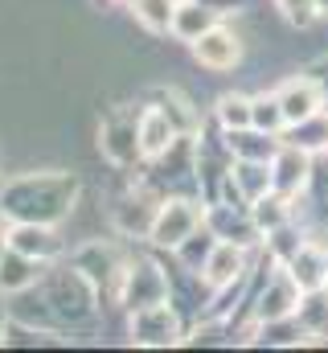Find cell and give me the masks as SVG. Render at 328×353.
Here are the masks:
<instances>
[{"instance_id": "6", "label": "cell", "mask_w": 328, "mask_h": 353, "mask_svg": "<svg viewBox=\"0 0 328 353\" xmlns=\"http://www.w3.org/2000/svg\"><path fill=\"white\" fill-rule=\"evenodd\" d=\"M99 152L111 169L144 165L140 152V107H111L99 123Z\"/></svg>"}, {"instance_id": "15", "label": "cell", "mask_w": 328, "mask_h": 353, "mask_svg": "<svg viewBox=\"0 0 328 353\" xmlns=\"http://www.w3.org/2000/svg\"><path fill=\"white\" fill-rule=\"evenodd\" d=\"M8 247H17L21 255H29L37 263H54L66 251V243L58 239V226H45V222H12Z\"/></svg>"}, {"instance_id": "22", "label": "cell", "mask_w": 328, "mask_h": 353, "mask_svg": "<svg viewBox=\"0 0 328 353\" xmlns=\"http://www.w3.org/2000/svg\"><path fill=\"white\" fill-rule=\"evenodd\" d=\"M296 316H300V325L308 333V345H328V288L304 292Z\"/></svg>"}, {"instance_id": "24", "label": "cell", "mask_w": 328, "mask_h": 353, "mask_svg": "<svg viewBox=\"0 0 328 353\" xmlns=\"http://www.w3.org/2000/svg\"><path fill=\"white\" fill-rule=\"evenodd\" d=\"M209 119L222 128V132H238L250 128V94L246 90H222L209 107Z\"/></svg>"}, {"instance_id": "21", "label": "cell", "mask_w": 328, "mask_h": 353, "mask_svg": "<svg viewBox=\"0 0 328 353\" xmlns=\"http://www.w3.org/2000/svg\"><path fill=\"white\" fill-rule=\"evenodd\" d=\"M283 140L296 144V148H304V152H312V157L328 152V107H320L316 115H308L300 123H287L283 128Z\"/></svg>"}, {"instance_id": "3", "label": "cell", "mask_w": 328, "mask_h": 353, "mask_svg": "<svg viewBox=\"0 0 328 353\" xmlns=\"http://www.w3.org/2000/svg\"><path fill=\"white\" fill-rule=\"evenodd\" d=\"M205 210L209 201L201 193H168L152 218V230H148V247L152 251H176L193 230L205 226Z\"/></svg>"}, {"instance_id": "18", "label": "cell", "mask_w": 328, "mask_h": 353, "mask_svg": "<svg viewBox=\"0 0 328 353\" xmlns=\"http://www.w3.org/2000/svg\"><path fill=\"white\" fill-rule=\"evenodd\" d=\"M218 21H222V12H218L214 4H205V0H176V12H172V33H168V37H176V41L193 46V41H197L201 33H209Z\"/></svg>"}, {"instance_id": "13", "label": "cell", "mask_w": 328, "mask_h": 353, "mask_svg": "<svg viewBox=\"0 0 328 353\" xmlns=\"http://www.w3.org/2000/svg\"><path fill=\"white\" fill-rule=\"evenodd\" d=\"M254 255H258V251H250V247H238V243H226V239H218V247H214V255L205 259L201 275H205V283H209L214 292H222V288H230V283H238V279H246V275H250Z\"/></svg>"}, {"instance_id": "9", "label": "cell", "mask_w": 328, "mask_h": 353, "mask_svg": "<svg viewBox=\"0 0 328 353\" xmlns=\"http://www.w3.org/2000/svg\"><path fill=\"white\" fill-rule=\"evenodd\" d=\"M161 193L140 176L115 205H111V226L123 234V239H140V243H148V230H152V218H156V210H161Z\"/></svg>"}, {"instance_id": "11", "label": "cell", "mask_w": 328, "mask_h": 353, "mask_svg": "<svg viewBox=\"0 0 328 353\" xmlns=\"http://www.w3.org/2000/svg\"><path fill=\"white\" fill-rule=\"evenodd\" d=\"M205 226H209L218 239H226V243H238V247H250V251L263 247V230L254 226L250 205H243V201H209Z\"/></svg>"}, {"instance_id": "1", "label": "cell", "mask_w": 328, "mask_h": 353, "mask_svg": "<svg viewBox=\"0 0 328 353\" xmlns=\"http://www.w3.org/2000/svg\"><path fill=\"white\" fill-rule=\"evenodd\" d=\"M82 181L74 173L41 169V173H17L0 181V205L12 222H45L58 226L74 214Z\"/></svg>"}, {"instance_id": "14", "label": "cell", "mask_w": 328, "mask_h": 353, "mask_svg": "<svg viewBox=\"0 0 328 353\" xmlns=\"http://www.w3.org/2000/svg\"><path fill=\"white\" fill-rule=\"evenodd\" d=\"M181 136H185V132L172 123V115L164 111L156 99H148V103L140 107V152H144V161L164 157Z\"/></svg>"}, {"instance_id": "7", "label": "cell", "mask_w": 328, "mask_h": 353, "mask_svg": "<svg viewBox=\"0 0 328 353\" xmlns=\"http://www.w3.org/2000/svg\"><path fill=\"white\" fill-rule=\"evenodd\" d=\"M127 255H132V251H123V247L111 243V239H86L82 247L70 251V263L79 267L82 275L99 288L103 300L115 304V296H119V279H123V267H127Z\"/></svg>"}, {"instance_id": "31", "label": "cell", "mask_w": 328, "mask_h": 353, "mask_svg": "<svg viewBox=\"0 0 328 353\" xmlns=\"http://www.w3.org/2000/svg\"><path fill=\"white\" fill-rule=\"evenodd\" d=\"M4 333H8V304L0 300V345H4Z\"/></svg>"}, {"instance_id": "23", "label": "cell", "mask_w": 328, "mask_h": 353, "mask_svg": "<svg viewBox=\"0 0 328 353\" xmlns=\"http://www.w3.org/2000/svg\"><path fill=\"white\" fill-rule=\"evenodd\" d=\"M127 12H132V21H136L148 37H168V33H172L176 0H127Z\"/></svg>"}, {"instance_id": "28", "label": "cell", "mask_w": 328, "mask_h": 353, "mask_svg": "<svg viewBox=\"0 0 328 353\" xmlns=\"http://www.w3.org/2000/svg\"><path fill=\"white\" fill-rule=\"evenodd\" d=\"M214 247H218V234H214L209 226H201V230H193V234H189L176 251H168V255H172L181 267H189V271H201L205 259L214 255Z\"/></svg>"}, {"instance_id": "30", "label": "cell", "mask_w": 328, "mask_h": 353, "mask_svg": "<svg viewBox=\"0 0 328 353\" xmlns=\"http://www.w3.org/2000/svg\"><path fill=\"white\" fill-rule=\"evenodd\" d=\"M308 70L316 74V83H320V87H325V94H328V54H320V58H316Z\"/></svg>"}, {"instance_id": "19", "label": "cell", "mask_w": 328, "mask_h": 353, "mask_svg": "<svg viewBox=\"0 0 328 353\" xmlns=\"http://www.w3.org/2000/svg\"><path fill=\"white\" fill-rule=\"evenodd\" d=\"M45 267H50V263H37V259L21 255L17 247H4V251H0V292H4V296H12V292H25V288L41 283Z\"/></svg>"}, {"instance_id": "25", "label": "cell", "mask_w": 328, "mask_h": 353, "mask_svg": "<svg viewBox=\"0 0 328 353\" xmlns=\"http://www.w3.org/2000/svg\"><path fill=\"white\" fill-rule=\"evenodd\" d=\"M250 218H254V226H258V230H263V239H267V234H271V230H279L283 222L300 218V210H296V201H287V197H279V193H267V197L250 201Z\"/></svg>"}, {"instance_id": "17", "label": "cell", "mask_w": 328, "mask_h": 353, "mask_svg": "<svg viewBox=\"0 0 328 353\" xmlns=\"http://www.w3.org/2000/svg\"><path fill=\"white\" fill-rule=\"evenodd\" d=\"M243 345H267V350H300L308 345V333L300 325V316H279V321H258V325H246Z\"/></svg>"}, {"instance_id": "2", "label": "cell", "mask_w": 328, "mask_h": 353, "mask_svg": "<svg viewBox=\"0 0 328 353\" xmlns=\"http://www.w3.org/2000/svg\"><path fill=\"white\" fill-rule=\"evenodd\" d=\"M41 292H45V300H50L54 316L62 321V333L90 325V321L99 316V308H103L99 288H94V283H90L74 263H66V267L50 263V267H45V275H41Z\"/></svg>"}, {"instance_id": "29", "label": "cell", "mask_w": 328, "mask_h": 353, "mask_svg": "<svg viewBox=\"0 0 328 353\" xmlns=\"http://www.w3.org/2000/svg\"><path fill=\"white\" fill-rule=\"evenodd\" d=\"M271 8H275L291 29H312V25L320 21L316 0H271Z\"/></svg>"}, {"instance_id": "34", "label": "cell", "mask_w": 328, "mask_h": 353, "mask_svg": "<svg viewBox=\"0 0 328 353\" xmlns=\"http://www.w3.org/2000/svg\"><path fill=\"white\" fill-rule=\"evenodd\" d=\"M0 181H4V176H0Z\"/></svg>"}, {"instance_id": "5", "label": "cell", "mask_w": 328, "mask_h": 353, "mask_svg": "<svg viewBox=\"0 0 328 353\" xmlns=\"http://www.w3.org/2000/svg\"><path fill=\"white\" fill-rule=\"evenodd\" d=\"M161 300H168V263H164V251H156V255L132 251L127 267H123V279H119L115 304H123L132 312V308L161 304Z\"/></svg>"}, {"instance_id": "32", "label": "cell", "mask_w": 328, "mask_h": 353, "mask_svg": "<svg viewBox=\"0 0 328 353\" xmlns=\"http://www.w3.org/2000/svg\"><path fill=\"white\" fill-rule=\"evenodd\" d=\"M316 12H320V21H328V0H316Z\"/></svg>"}, {"instance_id": "16", "label": "cell", "mask_w": 328, "mask_h": 353, "mask_svg": "<svg viewBox=\"0 0 328 353\" xmlns=\"http://www.w3.org/2000/svg\"><path fill=\"white\" fill-rule=\"evenodd\" d=\"M283 267L291 271V279H296L304 292L328 288V247H325V239H320V234H308L304 247H300Z\"/></svg>"}, {"instance_id": "33", "label": "cell", "mask_w": 328, "mask_h": 353, "mask_svg": "<svg viewBox=\"0 0 328 353\" xmlns=\"http://www.w3.org/2000/svg\"><path fill=\"white\" fill-rule=\"evenodd\" d=\"M320 239H325V247H328V234H320Z\"/></svg>"}, {"instance_id": "10", "label": "cell", "mask_w": 328, "mask_h": 353, "mask_svg": "<svg viewBox=\"0 0 328 353\" xmlns=\"http://www.w3.org/2000/svg\"><path fill=\"white\" fill-rule=\"evenodd\" d=\"M312 173H316V157L283 140L279 152L271 157V193H279L287 201H300L312 185Z\"/></svg>"}, {"instance_id": "4", "label": "cell", "mask_w": 328, "mask_h": 353, "mask_svg": "<svg viewBox=\"0 0 328 353\" xmlns=\"http://www.w3.org/2000/svg\"><path fill=\"white\" fill-rule=\"evenodd\" d=\"M127 341L140 350H176L189 341V321L181 316V308L172 300L132 308L127 312Z\"/></svg>"}, {"instance_id": "26", "label": "cell", "mask_w": 328, "mask_h": 353, "mask_svg": "<svg viewBox=\"0 0 328 353\" xmlns=\"http://www.w3.org/2000/svg\"><path fill=\"white\" fill-rule=\"evenodd\" d=\"M156 103H161L164 111L172 115V123L185 132V136H197L201 132V111H197V103L185 94V90H176V87H168V90H156L152 94Z\"/></svg>"}, {"instance_id": "20", "label": "cell", "mask_w": 328, "mask_h": 353, "mask_svg": "<svg viewBox=\"0 0 328 353\" xmlns=\"http://www.w3.org/2000/svg\"><path fill=\"white\" fill-rule=\"evenodd\" d=\"M222 136H226V148L234 161H271L283 144V136L263 132V128H238V132H222Z\"/></svg>"}, {"instance_id": "27", "label": "cell", "mask_w": 328, "mask_h": 353, "mask_svg": "<svg viewBox=\"0 0 328 353\" xmlns=\"http://www.w3.org/2000/svg\"><path fill=\"white\" fill-rule=\"evenodd\" d=\"M250 128H263V132L283 136L287 115H283V107H279V94H275V90H254V94H250Z\"/></svg>"}, {"instance_id": "12", "label": "cell", "mask_w": 328, "mask_h": 353, "mask_svg": "<svg viewBox=\"0 0 328 353\" xmlns=\"http://www.w3.org/2000/svg\"><path fill=\"white\" fill-rule=\"evenodd\" d=\"M275 94H279V107H283L287 123H300V119L316 115L320 107H328V94H325V87L316 83V74H312V70L287 74V79L275 87Z\"/></svg>"}, {"instance_id": "8", "label": "cell", "mask_w": 328, "mask_h": 353, "mask_svg": "<svg viewBox=\"0 0 328 353\" xmlns=\"http://www.w3.org/2000/svg\"><path fill=\"white\" fill-rule=\"evenodd\" d=\"M189 50H193V62H197L201 70H209V74H230V70H238L246 62L243 29L226 25V21H218L209 33H201Z\"/></svg>"}]
</instances>
